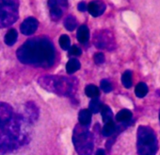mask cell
Wrapping results in <instances>:
<instances>
[{
    "label": "cell",
    "mask_w": 160,
    "mask_h": 155,
    "mask_svg": "<svg viewBox=\"0 0 160 155\" xmlns=\"http://www.w3.org/2000/svg\"><path fill=\"white\" fill-rule=\"evenodd\" d=\"M18 60L28 65L48 68L55 61V48L46 38H33L21 45L16 52Z\"/></svg>",
    "instance_id": "6da1fadb"
},
{
    "label": "cell",
    "mask_w": 160,
    "mask_h": 155,
    "mask_svg": "<svg viewBox=\"0 0 160 155\" xmlns=\"http://www.w3.org/2000/svg\"><path fill=\"white\" fill-rule=\"evenodd\" d=\"M27 120L20 115H12L0 131V155L12 153L29 142L25 129Z\"/></svg>",
    "instance_id": "7a4b0ae2"
},
{
    "label": "cell",
    "mask_w": 160,
    "mask_h": 155,
    "mask_svg": "<svg viewBox=\"0 0 160 155\" xmlns=\"http://www.w3.org/2000/svg\"><path fill=\"white\" fill-rule=\"evenodd\" d=\"M76 79H70L63 76L47 75L38 79V83L41 87L48 92L58 96L69 97L76 90Z\"/></svg>",
    "instance_id": "3957f363"
},
{
    "label": "cell",
    "mask_w": 160,
    "mask_h": 155,
    "mask_svg": "<svg viewBox=\"0 0 160 155\" xmlns=\"http://www.w3.org/2000/svg\"><path fill=\"white\" fill-rule=\"evenodd\" d=\"M72 143L78 155H92L93 150V136L88 126L76 125L72 132Z\"/></svg>",
    "instance_id": "277c9868"
},
{
    "label": "cell",
    "mask_w": 160,
    "mask_h": 155,
    "mask_svg": "<svg viewBox=\"0 0 160 155\" xmlns=\"http://www.w3.org/2000/svg\"><path fill=\"white\" fill-rule=\"evenodd\" d=\"M137 148L138 155H155L158 144L156 135L152 128L147 126L138 127Z\"/></svg>",
    "instance_id": "5b68a950"
},
{
    "label": "cell",
    "mask_w": 160,
    "mask_h": 155,
    "mask_svg": "<svg viewBox=\"0 0 160 155\" xmlns=\"http://www.w3.org/2000/svg\"><path fill=\"white\" fill-rule=\"evenodd\" d=\"M19 16V0H0V29L14 24Z\"/></svg>",
    "instance_id": "8992f818"
},
{
    "label": "cell",
    "mask_w": 160,
    "mask_h": 155,
    "mask_svg": "<svg viewBox=\"0 0 160 155\" xmlns=\"http://www.w3.org/2000/svg\"><path fill=\"white\" fill-rule=\"evenodd\" d=\"M93 44L99 49L113 50L116 47V42L113 33L108 29H102L95 32Z\"/></svg>",
    "instance_id": "52a82bcc"
},
{
    "label": "cell",
    "mask_w": 160,
    "mask_h": 155,
    "mask_svg": "<svg viewBox=\"0 0 160 155\" xmlns=\"http://www.w3.org/2000/svg\"><path fill=\"white\" fill-rule=\"evenodd\" d=\"M48 7L52 20H58L68 8V0H48Z\"/></svg>",
    "instance_id": "ba28073f"
},
{
    "label": "cell",
    "mask_w": 160,
    "mask_h": 155,
    "mask_svg": "<svg viewBox=\"0 0 160 155\" xmlns=\"http://www.w3.org/2000/svg\"><path fill=\"white\" fill-rule=\"evenodd\" d=\"M107 9L106 4L101 1V0H93V1L90 2V4L87 6V10L89 13L93 17L101 16Z\"/></svg>",
    "instance_id": "9c48e42d"
},
{
    "label": "cell",
    "mask_w": 160,
    "mask_h": 155,
    "mask_svg": "<svg viewBox=\"0 0 160 155\" xmlns=\"http://www.w3.org/2000/svg\"><path fill=\"white\" fill-rule=\"evenodd\" d=\"M38 26H39V23L37 21L36 18L34 17H28L27 18L20 26V29H21V32L25 35H31L33 34L37 29H38Z\"/></svg>",
    "instance_id": "30bf717a"
},
{
    "label": "cell",
    "mask_w": 160,
    "mask_h": 155,
    "mask_svg": "<svg viewBox=\"0 0 160 155\" xmlns=\"http://www.w3.org/2000/svg\"><path fill=\"white\" fill-rule=\"evenodd\" d=\"M12 115V108L11 105L0 102V131L3 128V126L10 120Z\"/></svg>",
    "instance_id": "8fae6325"
},
{
    "label": "cell",
    "mask_w": 160,
    "mask_h": 155,
    "mask_svg": "<svg viewBox=\"0 0 160 155\" xmlns=\"http://www.w3.org/2000/svg\"><path fill=\"white\" fill-rule=\"evenodd\" d=\"M26 115L25 119L28 123H34L39 117V110L33 102H28L26 104Z\"/></svg>",
    "instance_id": "7c38bea8"
},
{
    "label": "cell",
    "mask_w": 160,
    "mask_h": 155,
    "mask_svg": "<svg viewBox=\"0 0 160 155\" xmlns=\"http://www.w3.org/2000/svg\"><path fill=\"white\" fill-rule=\"evenodd\" d=\"M77 40L81 44H87L90 40V29L86 25H82L77 30Z\"/></svg>",
    "instance_id": "4fadbf2b"
},
{
    "label": "cell",
    "mask_w": 160,
    "mask_h": 155,
    "mask_svg": "<svg viewBox=\"0 0 160 155\" xmlns=\"http://www.w3.org/2000/svg\"><path fill=\"white\" fill-rule=\"evenodd\" d=\"M78 120L80 125L89 126L92 122V113L90 112V110L84 109L80 111L78 114Z\"/></svg>",
    "instance_id": "5bb4252c"
},
{
    "label": "cell",
    "mask_w": 160,
    "mask_h": 155,
    "mask_svg": "<svg viewBox=\"0 0 160 155\" xmlns=\"http://www.w3.org/2000/svg\"><path fill=\"white\" fill-rule=\"evenodd\" d=\"M80 66H81V64H80L78 60L71 59L66 64V71L68 74H73L74 72L80 69Z\"/></svg>",
    "instance_id": "9a60e30c"
},
{
    "label": "cell",
    "mask_w": 160,
    "mask_h": 155,
    "mask_svg": "<svg viewBox=\"0 0 160 155\" xmlns=\"http://www.w3.org/2000/svg\"><path fill=\"white\" fill-rule=\"evenodd\" d=\"M131 118H132V113L129 110H126V109H123V110L120 111L116 115V120L118 122H121V123L128 122Z\"/></svg>",
    "instance_id": "2e32d148"
},
{
    "label": "cell",
    "mask_w": 160,
    "mask_h": 155,
    "mask_svg": "<svg viewBox=\"0 0 160 155\" xmlns=\"http://www.w3.org/2000/svg\"><path fill=\"white\" fill-rule=\"evenodd\" d=\"M17 36H18L17 31H16L14 29H10V30L7 32V34L5 35V39H4V40H5L6 45H10V46L13 45L15 44L16 40H17Z\"/></svg>",
    "instance_id": "e0dca14e"
},
{
    "label": "cell",
    "mask_w": 160,
    "mask_h": 155,
    "mask_svg": "<svg viewBox=\"0 0 160 155\" xmlns=\"http://www.w3.org/2000/svg\"><path fill=\"white\" fill-rule=\"evenodd\" d=\"M64 26L66 28L67 30L69 31H72L73 29H75L76 26H77V20L74 16L72 15H68L66 17V19L64 20Z\"/></svg>",
    "instance_id": "ac0fdd59"
},
{
    "label": "cell",
    "mask_w": 160,
    "mask_h": 155,
    "mask_svg": "<svg viewBox=\"0 0 160 155\" xmlns=\"http://www.w3.org/2000/svg\"><path fill=\"white\" fill-rule=\"evenodd\" d=\"M116 131V126L114 124L113 121H109L108 123H105V126L102 130V133L104 136L106 137H108V136H111Z\"/></svg>",
    "instance_id": "d6986e66"
},
{
    "label": "cell",
    "mask_w": 160,
    "mask_h": 155,
    "mask_svg": "<svg viewBox=\"0 0 160 155\" xmlns=\"http://www.w3.org/2000/svg\"><path fill=\"white\" fill-rule=\"evenodd\" d=\"M101 114H102V118L103 121L105 123H108L109 121H112V117H113V114L111 109L107 106V105H103L102 109H101Z\"/></svg>",
    "instance_id": "ffe728a7"
},
{
    "label": "cell",
    "mask_w": 160,
    "mask_h": 155,
    "mask_svg": "<svg viewBox=\"0 0 160 155\" xmlns=\"http://www.w3.org/2000/svg\"><path fill=\"white\" fill-rule=\"evenodd\" d=\"M135 94L138 98H144L148 94V87L144 83H139L135 88Z\"/></svg>",
    "instance_id": "44dd1931"
},
{
    "label": "cell",
    "mask_w": 160,
    "mask_h": 155,
    "mask_svg": "<svg viewBox=\"0 0 160 155\" xmlns=\"http://www.w3.org/2000/svg\"><path fill=\"white\" fill-rule=\"evenodd\" d=\"M85 93H86V95L89 98H92V99H96L100 95V92H99L98 87L96 85H94V84L88 85L86 87V89H85Z\"/></svg>",
    "instance_id": "7402d4cb"
},
{
    "label": "cell",
    "mask_w": 160,
    "mask_h": 155,
    "mask_svg": "<svg viewBox=\"0 0 160 155\" xmlns=\"http://www.w3.org/2000/svg\"><path fill=\"white\" fill-rule=\"evenodd\" d=\"M89 107H90L89 110H90L91 113L97 114V113L101 112V109H102V107H103V104H102V102L96 98V99H92V101L90 102Z\"/></svg>",
    "instance_id": "603a6c76"
},
{
    "label": "cell",
    "mask_w": 160,
    "mask_h": 155,
    "mask_svg": "<svg viewBox=\"0 0 160 155\" xmlns=\"http://www.w3.org/2000/svg\"><path fill=\"white\" fill-rule=\"evenodd\" d=\"M122 83L125 88H130L132 86V72L127 70L122 76Z\"/></svg>",
    "instance_id": "cb8c5ba5"
},
{
    "label": "cell",
    "mask_w": 160,
    "mask_h": 155,
    "mask_svg": "<svg viewBox=\"0 0 160 155\" xmlns=\"http://www.w3.org/2000/svg\"><path fill=\"white\" fill-rule=\"evenodd\" d=\"M59 45L63 50H69L71 47V40L67 35H61L59 37Z\"/></svg>",
    "instance_id": "d4e9b609"
},
{
    "label": "cell",
    "mask_w": 160,
    "mask_h": 155,
    "mask_svg": "<svg viewBox=\"0 0 160 155\" xmlns=\"http://www.w3.org/2000/svg\"><path fill=\"white\" fill-rule=\"evenodd\" d=\"M101 89L105 92V93H109L112 91V84L108 81V80H103L101 82Z\"/></svg>",
    "instance_id": "484cf974"
},
{
    "label": "cell",
    "mask_w": 160,
    "mask_h": 155,
    "mask_svg": "<svg viewBox=\"0 0 160 155\" xmlns=\"http://www.w3.org/2000/svg\"><path fill=\"white\" fill-rule=\"evenodd\" d=\"M93 60H94V62L96 64H102V63L105 62V60L106 59H105V55L102 52H98V53H96L94 55Z\"/></svg>",
    "instance_id": "4316f807"
},
{
    "label": "cell",
    "mask_w": 160,
    "mask_h": 155,
    "mask_svg": "<svg viewBox=\"0 0 160 155\" xmlns=\"http://www.w3.org/2000/svg\"><path fill=\"white\" fill-rule=\"evenodd\" d=\"M81 53H82L81 49H80V48H79L78 46H76V45H73V46L70 47V49H69V54H70L71 56H75V57H77V56H80V55H81Z\"/></svg>",
    "instance_id": "83f0119b"
},
{
    "label": "cell",
    "mask_w": 160,
    "mask_h": 155,
    "mask_svg": "<svg viewBox=\"0 0 160 155\" xmlns=\"http://www.w3.org/2000/svg\"><path fill=\"white\" fill-rule=\"evenodd\" d=\"M77 9H78L80 12L84 13V12L87 11V4H86L85 2H80V3L78 4V6H77Z\"/></svg>",
    "instance_id": "f1b7e54d"
},
{
    "label": "cell",
    "mask_w": 160,
    "mask_h": 155,
    "mask_svg": "<svg viewBox=\"0 0 160 155\" xmlns=\"http://www.w3.org/2000/svg\"><path fill=\"white\" fill-rule=\"evenodd\" d=\"M95 155H106L105 150L104 149H98L95 153Z\"/></svg>",
    "instance_id": "f546056e"
},
{
    "label": "cell",
    "mask_w": 160,
    "mask_h": 155,
    "mask_svg": "<svg viewBox=\"0 0 160 155\" xmlns=\"http://www.w3.org/2000/svg\"><path fill=\"white\" fill-rule=\"evenodd\" d=\"M159 120H160V113H159Z\"/></svg>",
    "instance_id": "4dcf8cb0"
}]
</instances>
